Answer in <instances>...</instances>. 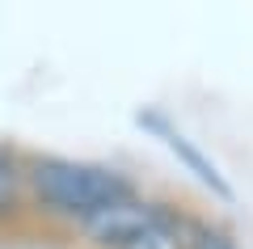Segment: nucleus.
Wrapping results in <instances>:
<instances>
[{"mask_svg": "<svg viewBox=\"0 0 253 249\" xmlns=\"http://www.w3.org/2000/svg\"><path fill=\"white\" fill-rule=\"evenodd\" d=\"M30 186H34L38 203L51 207L72 220H93L106 207L135 199V186L118 169L106 165H89V160H68V156H42L30 169Z\"/></svg>", "mask_w": 253, "mask_h": 249, "instance_id": "obj_1", "label": "nucleus"}, {"mask_svg": "<svg viewBox=\"0 0 253 249\" xmlns=\"http://www.w3.org/2000/svg\"><path fill=\"white\" fill-rule=\"evenodd\" d=\"M165 220H173L169 207L144 203V199H126V203H114V207H106L101 215L84 220V232H89L97 245H106V249H126L131 241L144 237V232L161 228Z\"/></svg>", "mask_w": 253, "mask_h": 249, "instance_id": "obj_2", "label": "nucleus"}, {"mask_svg": "<svg viewBox=\"0 0 253 249\" xmlns=\"http://www.w3.org/2000/svg\"><path fill=\"white\" fill-rule=\"evenodd\" d=\"M135 123L144 127V131H152L156 140H161L165 148H169L173 156H177L181 165H186V169L194 173V178H199V182H203V186H207L215 199H232V186H228V178L219 173V165H215V160H211V156H207V152H203L194 140H190V135L181 131L177 123H169V118H165L156 106L139 110V114H135Z\"/></svg>", "mask_w": 253, "mask_h": 249, "instance_id": "obj_3", "label": "nucleus"}, {"mask_svg": "<svg viewBox=\"0 0 253 249\" xmlns=\"http://www.w3.org/2000/svg\"><path fill=\"white\" fill-rule=\"evenodd\" d=\"M21 182H26V173H21L17 152H9L0 144V220L21 207Z\"/></svg>", "mask_w": 253, "mask_h": 249, "instance_id": "obj_4", "label": "nucleus"}, {"mask_svg": "<svg viewBox=\"0 0 253 249\" xmlns=\"http://www.w3.org/2000/svg\"><path fill=\"white\" fill-rule=\"evenodd\" d=\"M186 241H190V228L181 224V215H173V220H165L161 228H152L139 241H131L126 249H186Z\"/></svg>", "mask_w": 253, "mask_h": 249, "instance_id": "obj_5", "label": "nucleus"}, {"mask_svg": "<svg viewBox=\"0 0 253 249\" xmlns=\"http://www.w3.org/2000/svg\"><path fill=\"white\" fill-rule=\"evenodd\" d=\"M186 249H236V241L228 237L219 224H190Z\"/></svg>", "mask_w": 253, "mask_h": 249, "instance_id": "obj_6", "label": "nucleus"}]
</instances>
